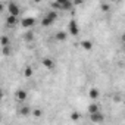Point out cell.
Here are the masks:
<instances>
[{"mask_svg":"<svg viewBox=\"0 0 125 125\" xmlns=\"http://www.w3.org/2000/svg\"><path fill=\"white\" fill-rule=\"evenodd\" d=\"M80 118H81V113H80V112H72V113H71V119H72V121H78Z\"/></svg>","mask_w":125,"mask_h":125,"instance_id":"18","label":"cell"},{"mask_svg":"<svg viewBox=\"0 0 125 125\" xmlns=\"http://www.w3.org/2000/svg\"><path fill=\"white\" fill-rule=\"evenodd\" d=\"M24 38H25L27 41H32V40H34V34H32L31 31H28V32L24 34Z\"/></svg>","mask_w":125,"mask_h":125,"instance_id":"16","label":"cell"},{"mask_svg":"<svg viewBox=\"0 0 125 125\" xmlns=\"http://www.w3.org/2000/svg\"><path fill=\"white\" fill-rule=\"evenodd\" d=\"M69 34L71 35H78L80 34V27H78L77 21H74V19L69 22Z\"/></svg>","mask_w":125,"mask_h":125,"instance_id":"5","label":"cell"},{"mask_svg":"<svg viewBox=\"0 0 125 125\" xmlns=\"http://www.w3.org/2000/svg\"><path fill=\"white\" fill-rule=\"evenodd\" d=\"M8 12H9V15H10V16L19 18L21 8H19V5H16V3H13V2H10V3L8 5Z\"/></svg>","mask_w":125,"mask_h":125,"instance_id":"2","label":"cell"},{"mask_svg":"<svg viewBox=\"0 0 125 125\" xmlns=\"http://www.w3.org/2000/svg\"><path fill=\"white\" fill-rule=\"evenodd\" d=\"M31 110H32L31 106H28V104H22V106H19L18 113H19L21 116H30V115H31Z\"/></svg>","mask_w":125,"mask_h":125,"instance_id":"4","label":"cell"},{"mask_svg":"<svg viewBox=\"0 0 125 125\" xmlns=\"http://www.w3.org/2000/svg\"><path fill=\"white\" fill-rule=\"evenodd\" d=\"M100 8H102V10H109V5L107 3H102Z\"/></svg>","mask_w":125,"mask_h":125,"instance_id":"20","label":"cell"},{"mask_svg":"<svg viewBox=\"0 0 125 125\" xmlns=\"http://www.w3.org/2000/svg\"><path fill=\"white\" fill-rule=\"evenodd\" d=\"M66 37H68V35H66V32H65V31H57V32H56V35H54V38H56L57 41H65V40H66Z\"/></svg>","mask_w":125,"mask_h":125,"instance_id":"12","label":"cell"},{"mask_svg":"<svg viewBox=\"0 0 125 125\" xmlns=\"http://www.w3.org/2000/svg\"><path fill=\"white\" fill-rule=\"evenodd\" d=\"M56 19H57V12H56V10H52V12H49V13L41 19V25H43V27H50L52 24H54Z\"/></svg>","mask_w":125,"mask_h":125,"instance_id":"1","label":"cell"},{"mask_svg":"<svg viewBox=\"0 0 125 125\" xmlns=\"http://www.w3.org/2000/svg\"><path fill=\"white\" fill-rule=\"evenodd\" d=\"M88 96H90V99L96 100V99H99V96H100V91H99L97 88H91V90L88 91Z\"/></svg>","mask_w":125,"mask_h":125,"instance_id":"13","label":"cell"},{"mask_svg":"<svg viewBox=\"0 0 125 125\" xmlns=\"http://www.w3.org/2000/svg\"><path fill=\"white\" fill-rule=\"evenodd\" d=\"M0 44H2V47H9L10 46V38L8 35H2L0 37Z\"/></svg>","mask_w":125,"mask_h":125,"instance_id":"11","label":"cell"},{"mask_svg":"<svg viewBox=\"0 0 125 125\" xmlns=\"http://www.w3.org/2000/svg\"><path fill=\"white\" fill-rule=\"evenodd\" d=\"M80 46H81L84 50H91V49H93V43H91L90 40H83V41L80 43Z\"/></svg>","mask_w":125,"mask_h":125,"instance_id":"10","label":"cell"},{"mask_svg":"<svg viewBox=\"0 0 125 125\" xmlns=\"http://www.w3.org/2000/svg\"><path fill=\"white\" fill-rule=\"evenodd\" d=\"M27 97H28V94H27L25 90H16V93H15V99H16V102L24 103V102L27 100Z\"/></svg>","mask_w":125,"mask_h":125,"instance_id":"3","label":"cell"},{"mask_svg":"<svg viewBox=\"0 0 125 125\" xmlns=\"http://www.w3.org/2000/svg\"><path fill=\"white\" fill-rule=\"evenodd\" d=\"M3 54L5 56H9L10 54V46L9 47H3Z\"/></svg>","mask_w":125,"mask_h":125,"instance_id":"19","label":"cell"},{"mask_svg":"<svg viewBox=\"0 0 125 125\" xmlns=\"http://www.w3.org/2000/svg\"><path fill=\"white\" fill-rule=\"evenodd\" d=\"M2 99H3V91L0 90V100H2Z\"/></svg>","mask_w":125,"mask_h":125,"instance_id":"22","label":"cell"},{"mask_svg":"<svg viewBox=\"0 0 125 125\" xmlns=\"http://www.w3.org/2000/svg\"><path fill=\"white\" fill-rule=\"evenodd\" d=\"M5 10V5L3 3H0V12H3Z\"/></svg>","mask_w":125,"mask_h":125,"instance_id":"21","label":"cell"},{"mask_svg":"<svg viewBox=\"0 0 125 125\" xmlns=\"http://www.w3.org/2000/svg\"><path fill=\"white\" fill-rule=\"evenodd\" d=\"M24 75H25L27 78L32 77V68H31V66H27V68H25V71H24Z\"/></svg>","mask_w":125,"mask_h":125,"instance_id":"17","label":"cell"},{"mask_svg":"<svg viewBox=\"0 0 125 125\" xmlns=\"http://www.w3.org/2000/svg\"><path fill=\"white\" fill-rule=\"evenodd\" d=\"M6 24H8L9 27H15L16 24H19V18H15V16L8 15V18H6Z\"/></svg>","mask_w":125,"mask_h":125,"instance_id":"9","label":"cell"},{"mask_svg":"<svg viewBox=\"0 0 125 125\" xmlns=\"http://www.w3.org/2000/svg\"><path fill=\"white\" fill-rule=\"evenodd\" d=\"M31 115H32L34 118H41V116H43V110H41V109H32V110H31Z\"/></svg>","mask_w":125,"mask_h":125,"instance_id":"15","label":"cell"},{"mask_svg":"<svg viewBox=\"0 0 125 125\" xmlns=\"http://www.w3.org/2000/svg\"><path fill=\"white\" fill-rule=\"evenodd\" d=\"M43 66L47 68V69H53V68H54V62H53V59L44 57V59H43Z\"/></svg>","mask_w":125,"mask_h":125,"instance_id":"8","label":"cell"},{"mask_svg":"<svg viewBox=\"0 0 125 125\" xmlns=\"http://www.w3.org/2000/svg\"><path fill=\"white\" fill-rule=\"evenodd\" d=\"M34 24H35V19H34V18H30V16H28V18H24V19L21 21V25L25 27V28H31Z\"/></svg>","mask_w":125,"mask_h":125,"instance_id":"6","label":"cell"},{"mask_svg":"<svg viewBox=\"0 0 125 125\" xmlns=\"http://www.w3.org/2000/svg\"><path fill=\"white\" fill-rule=\"evenodd\" d=\"M90 119H91L93 122L99 124V122H103V119H104V115H103L102 112H97V113H93V115H90Z\"/></svg>","mask_w":125,"mask_h":125,"instance_id":"7","label":"cell"},{"mask_svg":"<svg viewBox=\"0 0 125 125\" xmlns=\"http://www.w3.org/2000/svg\"><path fill=\"white\" fill-rule=\"evenodd\" d=\"M0 119H2V115H0Z\"/></svg>","mask_w":125,"mask_h":125,"instance_id":"23","label":"cell"},{"mask_svg":"<svg viewBox=\"0 0 125 125\" xmlns=\"http://www.w3.org/2000/svg\"><path fill=\"white\" fill-rule=\"evenodd\" d=\"M97 112H100L99 104H97V103H91V104L88 106V113H90V115H93V113H97Z\"/></svg>","mask_w":125,"mask_h":125,"instance_id":"14","label":"cell"}]
</instances>
